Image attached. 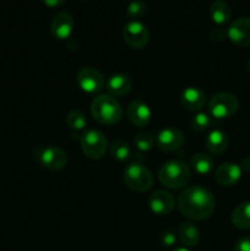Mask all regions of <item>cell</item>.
Instances as JSON below:
<instances>
[{"instance_id":"obj_8","label":"cell","mask_w":250,"mask_h":251,"mask_svg":"<svg viewBox=\"0 0 250 251\" xmlns=\"http://www.w3.org/2000/svg\"><path fill=\"white\" fill-rule=\"evenodd\" d=\"M76 82L83 92L90 95L100 93L105 87V80L100 71L92 66L81 68L76 74Z\"/></svg>"},{"instance_id":"obj_15","label":"cell","mask_w":250,"mask_h":251,"mask_svg":"<svg viewBox=\"0 0 250 251\" xmlns=\"http://www.w3.org/2000/svg\"><path fill=\"white\" fill-rule=\"evenodd\" d=\"M242 176V168L235 163H223L215 171V179L221 186H233Z\"/></svg>"},{"instance_id":"obj_2","label":"cell","mask_w":250,"mask_h":251,"mask_svg":"<svg viewBox=\"0 0 250 251\" xmlns=\"http://www.w3.org/2000/svg\"><path fill=\"white\" fill-rule=\"evenodd\" d=\"M93 119L102 125H115L122 120L123 108L110 95H100L91 103Z\"/></svg>"},{"instance_id":"obj_1","label":"cell","mask_w":250,"mask_h":251,"mask_svg":"<svg viewBox=\"0 0 250 251\" xmlns=\"http://www.w3.org/2000/svg\"><path fill=\"white\" fill-rule=\"evenodd\" d=\"M179 211L183 216L193 221H205L213 215L216 199L208 189L200 185L184 189L176 200Z\"/></svg>"},{"instance_id":"obj_23","label":"cell","mask_w":250,"mask_h":251,"mask_svg":"<svg viewBox=\"0 0 250 251\" xmlns=\"http://www.w3.org/2000/svg\"><path fill=\"white\" fill-rule=\"evenodd\" d=\"M109 152L110 154H112L113 158L120 162L127 161V159L131 158V154H132L131 147L127 145V142H125L124 140H120V139L114 140V141L112 142Z\"/></svg>"},{"instance_id":"obj_20","label":"cell","mask_w":250,"mask_h":251,"mask_svg":"<svg viewBox=\"0 0 250 251\" xmlns=\"http://www.w3.org/2000/svg\"><path fill=\"white\" fill-rule=\"evenodd\" d=\"M232 225L238 229H250V202H242L233 210Z\"/></svg>"},{"instance_id":"obj_5","label":"cell","mask_w":250,"mask_h":251,"mask_svg":"<svg viewBox=\"0 0 250 251\" xmlns=\"http://www.w3.org/2000/svg\"><path fill=\"white\" fill-rule=\"evenodd\" d=\"M80 146L87 158L100 159L108 150V140L100 130L90 129L80 136Z\"/></svg>"},{"instance_id":"obj_24","label":"cell","mask_w":250,"mask_h":251,"mask_svg":"<svg viewBox=\"0 0 250 251\" xmlns=\"http://www.w3.org/2000/svg\"><path fill=\"white\" fill-rule=\"evenodd\" d=\"M66 125L73 131H82L86 125H87V119H86L85 114L81 110L74 109L66 115Z\"/></svg>"},{"instance_id":"obj_22","label":"cell","mask_w":250,"mask_h":251,"mask_svg":"<svg viewBox=\"0 0 250 251\" xmlns=\"http://www.w3.org/2000/svg\"><path fill=\"white\" fill-rule=\"evenodd\" d=\"M190 166L200 176H207L215 168V159L207 153H196L190 158Z\"/></svg>"},{"instance_id":"obj_14","label":"cell","mask_w":250,"mask_h":251,"mask_svg":"<svg viewBox=\"0 0 250 251\" xmlns=\"http://www.w3.org/2000/svg\"><path fill=\"white\" fill-rule=\"evenodd\" d=\"M126 115L132 125L144 127L151 120V109L142 100H132L126 108Z\"/></svg>"},{"instance_id":"obj_33","label":"cell","mask_w":250,"mask_h":251,"mask_svg":"<svg viewBox=\"0 0 250 251\" xmlns=\"http://www.w3.org/2000/svg\"><path fill=\"white\" fill-rule=\"evenodd\" d=\"M172 251H190V250L186 249V248H175V249Z\"/></svg>"},{"instance_id":"obj_34","label":"cell","mask_w":250,"mask_h":251,"mask_svg":"<svg viewBox=\"0 0 250 251\" xmlns=\"http://www.w3.org/2000/svg\"><path fill=\"white\" fill-rule=\"evenodd\" d=\"M247 69H248V73L250 74V59H249V61H248V65H247Z\"/></svg>"},{"instance_id":"obj_31","label":"cell","mask_w":250,"mask_h":251,"mask_svg":"<svg viewBox=\"0 0 250 251\" xmlns=\"http://www.w3.org/2000/svg\"><path fill=\"white\" fill-rule=\"evenodd\" d=\"M42 2H43L46 6L58 7V6H61V5L65 4L66 0H42Z\"/></svg>"},{"instance_id":"obj_12","label":"cell","mask_w":250,"mask_h":251,"mask_svg":"<svg viewBox=\"0 0 250 251\" xmlns=\"http://www.w3.org/2000/svg\"><path fill=\"white\" fill-rule=\"evenodd\" d=\"M150 210L158 216H167L173 211L175 206V199L171 193L164 190H157L149 198Z\"/></svg>"},{"instance_id":"obj_4","label":"cell","mask_w":250,"mask_h":251,"mask_svg":"<svg viewBox=\"0 0 250 251\" xmlns=\"http://www.w3.org/2000/svg\"><path fill=\"white\" fill-rule=\"evenodd\" d=\"M123 179L127 189L136 193H146L153 185V176L141 163H131L125 168Z\"/></svg>"},{"instance_id":"obj_32","label":"cell","mask_w":250,"mask_h":251,"mask_svg":"<svg viewBox=\"0 0 250 251\" xmlns=\"http://www.w3.org/2000/svg\"><path fill=\"white\" fill-rule=\"evenodd\" d=\"M240 168L244 169L245 172H249V173H250V154H249V156L245 157L244 159H243Z\"/></svg>"},{"instance_id":"obj_10","label":"cell","mask_w":250,"mask_h":251,"mask_svg":"<svg viewBox=\"0 0 250 251\" xmlns=\"http://www.w3.org/2000/svg\"><path fill=\"white\" fill-rule=\"evenodd\" d=\"M185 142L184 134L178 127H164L156 137V146L163 152H174L180 149Z\"/></svg>"},{"instance_id":"obj_9","label":"cell","mask_w":250,"mask_h":251,"mask_svg":"<svg viewBox=\"0 0 250 251\" xmlns=\"http://www.w3.org/2000/svg\"><path fill=\"white\" fill-rule=\"evenodd\" d=\"M124 41L134 49H142L147 46L150 41V32L146 25L140 21L127 22L123 29Z\"/></svg>"},{"instance_id":"obj_18","label":"cell","mask_w":250,"mask_h":251,"mask_svg":"<svg viewBox=\"0 0 250 251\" xmlns=\"http://www.w3.org/2000/svg\"><path fill=\"white\" fill-rule=\"evenodd\" d=\"M205 144L206 149L208 150L210 153L221 154L223 152H225V150L228 149L229 137H228L227 132L223 131V130L215 129L208 132V135L206 136Z\"/></svg>"},{"instance_id":"obj_25","label":"cell","mask_w":250,"mask_h":251,"mask_svg":"<svg viewBox=\"0 0 250 251\" xmlns=\"http://www.w3.org/2000/svg\"><path fill=\"white\" fill-rule=\"evenodd\" d=\"M191 129L196 132H205L212 125V118L210 114L203 112H199L190 122Z\"/></svg>"},{"instance_id":"obj_21","label":"cell","mask_w":250,"mask_h":251,"mask_svg":"<svg viewBox=\"0 0 250 251\" xmlns=\"http://www.w3.org/2000/svg\"><path fill=\"white\" fill-rule=\"evenodd\" d=\"M211 19L217 25H225L230 21L232 17V9L229 5L223 0H216L210 6Z\"/></svg>"},{"instance_id":"obj_16","label":"cell","mask_w":250,"mask_h":251,"mask_svg":"<svg viewBox=\"0 0 250 251\" xmlns=\"http://www.w3.org/2000/svg\"><path fill=\"white\" fill-rule=\"evenodd\" d=\"M180 103L185 109L191 112H199L205 107L206 95L199 87H186L180 95Z\"/></svg>"},{"instance_id":"obj_6","label":"cell","mask_w":250,"mask_h":251,"mask_svg":"<svg viewBox=\"0 0 250 251\" xmlns=\"http://www.w3.org/2000/svg\"><path fill=\"white\" fill-rule=\"evenodd\" d=\"M239 102L237 97L229 92H218L208 100V112L216 119H227L238 112Z\"/></svg>"},{"instance_id":"obj_17","label":"cell","mask_w":250,"mask_h":251,"mask_svg":"<svg viewBox=\"0 0 250 251\" xmlns=\"http://www.w3.org/2000/svg\"><path fill=\"white\" fill-rule=\"evenodd\" d=\"M132 81L126 74H115L105 82L108 95L112 97H124L131 91Z\"/></svg>"},{"instance_id":"obj_26","label":"cell","mask_w":250,"mask_h":251,"mask_svg":"<svg viewBox=\"0 0 250 251\" xmlns=\"http://www.w3.org/2000/svg\"><path fill=\"white\" fill-rule=\"evenodd\" d=\"M154 137L150 132H139L134 139V145L139 151L147 152L154 146Z\"/></svg>"},{"instance_id":"obj_28","label":"cell","mask_w":250,"mask_h":251,"mask_svg":"<svg viewBox=\"0 0 250 251\" xmlns=\"http://www.w3.org/2000/svg\"><path fill=\"white\" fill-rule=\"evenodd\" d=\"M234 251H250V237L240 238L234 245Z\"/></svg>"},{"instance_id":"obj_7","label":"cell","mask_w":250,"mask_h":251,"mask_svg":"<svg viewBox=\"0 0 250 251\" xmlns=\"http://www.w3.org/2000/svg\"><path fill=\"white\" fill-rule=\"evenodd\" d=\"M37 161L49 171H61L68 164V153L58 146H46L37 150Z\"/></svg>"},{"instance_id":"obj_27","label":"cell","mask_w":250,"mask_h":251,"mask_svg":"<svg viewBox=\"0 0 250 251\" xmlns=\"http://www.w3.org/2000/svg\"><path fill=\"white\" fill-rule=\"evenodd\" d=\"M146 11H147L146 2L142 1V0H134V1H131L129 5H127L126 16L129 17V19H134V21H136V19L144 16Z\"/></svg>"},{"instance_id":"obj_29","label":"cell","mask_w":250,"mask_h":251,"mask_svg":"<svg viewBox=\"0 0 250 251\" xmlns=\"http://www.w3.org/2000/svg\"><path fill=\"white\" fill-rule=\"evenodd\" d=\"M161 242L164 247H172V245L175 244L176 242V237L173 232H164L162 234Z\"/></svg>"},{"instance_id":"obj_13","label":"cell","mask_w":250,"mask_h":251,"mask_svg":"<svg viewBox=\"0 0 250 251\" xmlns=\"http://www.w3.org/2000/svg\"><path fill=\"white\" fill-rule=\"evenodd\" d=\"M74 17L69 12H59L53 17L50 24V32L54 38L65 41L74 31Z\"/></svg>"},{"instance_id":"obj_3","label":"cell","mask_w":250,"mask_h":251,"mask_svg":"<svg viewBox=\"0 0 250 251\" xmlns=\"http://www.w3.org/2000/svg\"><path fill=\"white\" fill-rule=\"evenodd\" d=\"M158 179L166 188L178 189L185 188L191 179V169L188 163L179 159L166 162L158 171Z\"/></svg>"},{"instance_id":"obj_30","label":"cell","mask_w":250,"mask_h":251,"mask_svg":"<svg viewBox=\"0 0 250 251\" xmlns=\"http://www.w3.org/2000/svg\"><path fill=\"white\" fill-rule=\"evenodd\" d=\"M225 32L223 31L222 28H215L212 32H211V38L215 42H221L225 39Z\"/></svg>"},{"instance_id":"obj_19","label":"cell","mask_w":250,"mask_h":251,"mask_svg":"<svg viewBox=\"0 0 250 251\" xmlns=\"http://www.w3.org/2000/svg\"><path fill=\"white\" fill-rule=\"evenodd\" d=\"M179 240L185 247H196L200 242V230L194 223L184 222L179 226Z\"/></svg>"},{"instance_id":"obj_11","label":"cell","mask_w":250,"mask_h":251,"mask_svg":"<svg viewBox=\"0 0 250 251\" xmlns=\"http://www.w3.org/2000/svg\"><path fill=\"white\" fill-rule=\"evenodd\" d=\"M227 36L235 46H250V17H240L230 24Z\"/></svg>"}]
</instances>
